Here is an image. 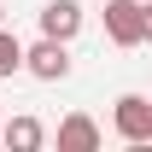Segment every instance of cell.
<instances>
[{"label": "cell", "instance_id": "obj_1", "mask_svg": "<svg viewBox=\"0 0 152 152\" xmlns=\"http://www.w3.org/2000/svg\"><path fill=\"white\" fill-rule=\"evenodd\" d=\"M105 35L117 47H140L146 41V0H105Z\"/></svg>", "mask_w": 152, "mask_h": 152}, {"label": "cell", "instance_id": "obj_5", "mask_svg": "<svg viewBox=\"0 0 152 152\" xmlns=\"http://www.w3.org/2000/svg\"><path fill=\"white\" fill-rule=\"evenodd\" d=\"M58 152H99V123L88 111H70L58 123Z\"/></svg>", "mask_w": 152, "mask_h": 152}, {"label": "cell", "instance_id": "obj_3", "mask_svg": "<svg viewBox=\"0 0 152 152\" xmlns=\"http://www.w3.org/2000/svg\"><path fill=\"white\" fill-rule=\"evenodd\" d=\"M111 129L123 134L129 146H152V99L123 94V99H117V111H111Z\"/></svg>", "mask_w": 152, "mask_h": 152}, {"label": "cell", "instance_id": "obj_9", "mask_svg": "<svg viewBox=\"0 0 152 152\" xmlns=\"http://www.w3.org/2000/svg\"><path fill=\"white\" fill-rule=\"evenodd\" d=\"M0 18H6V12H0Z\"/></svg>", "mask_w": 152, "mask_h": 152}, {"label": "cell", "instance_id": "obj_8", "mask_svg": "<svg viewBox=\"0 0 152 152\" xmlns=\"http://www.w3.org/2000/svg\"><path fill=\"white\" fill-rule=\"evenodd\" d=\"M146 41H152V0H146Z\"/></svg>", "mask_w": 152, "mask_h": 152}, {"label": "cell", "instance_id": "obj_4", "mask_svg": "<svg viewBox=\"0 0 152 152\" xmlns=\"http://www.w3.org/2000/svg\"><path fill=\"white\" fill-rule=\"evenodd\" d=\"M41 35L76 41L82 35V6H76V0H47V6H41Z\"/></svg>", "mask_w": 152, "mask_h": 152}, {"label": "cell", "instance_id": "obj_7", "mask_svg": "<svg viewBox=\"0 0 152 152\" xmlns=\"http://www.w3.org/2000/svg\"><path fill=\"white\" fill-rule=\"evenodd\" d=\"M18 70H23V41L12 35V29H0V82L18 76Z\"/></svg>", "mask_w": 152, "mask_h": 152}, {"label": "cell", "instance_id": "obj_6", "mask_svg": "<svg viewBox=\"0 0 152 152\" xmlns=\"http://www.w3.org/2000/svg\"><path fill=\"white\" fill-rule=\"evenodd\" d=\"M0 140H6V146H12V152H35L41 140H47V129H41L35 117H12V123L0 129Z\"/></svg>", "mask_w": 152, "mask_h": 152}, {"label": "cell", "instance_id": "obj_2", "mask_svg": "<svg viewBox=\"0 0 152 152\" xmlns=\"http://www.w3.org/2000/svg\"><path fill=\"white\" fill-rule=\"evenodd\" d=\"M23 70L35 76V82H64V76H70V41L41 35L35 47H23Z\"/></svg>", "mask_w": 152, "mask_h": 152}]
</instances>
